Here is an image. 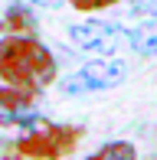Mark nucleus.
Masks as SVG:
<instances>
[{
  "label": "nucleus",
  "mask_w": 157,
  "mask_h": 160,
  "mask_svg": "<svg viewBox=\"0 0 157 160\" xmlns=\"http://www.w3.org/2000/svg\"><path fill=\"white\" fill-rule=\"evenodd\" d=\"M0 78L13 88H23L36 95L39 88L53 85L56 78V59L43 42L30 36H7L0 39Z\"/></svg>",
  "instance_id": "nucleus-1"
},
{
  "label": "nucleus",
  "mask_w": 157,
  "mask_h": 160,
  "mask_svg": "<svg viewBox=\"0 0 157 160\" xmlns=\"http://www.w3.org/2000/svg\"><path fill=\"white\" fill-rule=\"evenodd\" d=\"M124 78H128V62L115 59V56H102V59H92V62H85L82 69L69 72V75L59 82V92L69 95V98H75V95H95V92L118 88Z\"/></svg>",
  "instance_id": "nucleus-2"
},
{
  "label": "nucleus",
  "mask_w": 157,
  "mask_h": 160,
  "mask_svg": "<svg viewBox=\"0 0 157 160\" xmlns=\"http://www.w3.org/2000/svg\"><path fill=\"white\" fill-rule=\"evenodd\" d=\"M69 42L82 52L111 56L121 42H128V30L115 20H82L69 26Z\"/></svg>",
  "instance_id": "nucleus-3"
},
{
  "label": "nucleus",
  "mask_w": 157,
  "mask_h": 160,
  "mask_svg": "<svg viewBox=\"0 0 157 160\" xmlns=\"http://www.w3.org/2000/svg\"><path fill=\"white\" fill-rule=\"evenodd\" d=\"M0 124H39V114L33 111V92L0 85Z\"/></svg>",
  "instance_id": "nucleus-4"
},
{
  "label": "nucleus",
  "mask_w": 157,
  "mask_h": 160,
  "mask_svg": "<svg viewBox=\"0 0 157 160\" xmlns=\"http://www.w3.org/2000/svg\"><path fill=\"white\" fill-rule=\"evenodd\" d=\"M69 141H72V131L66 128H46L43 134H33L23 141V150L33 157H56L62 154V150L69 147Z\"/></svg>",
  "instance_id": "nucleus-5"
},
{
  "label": "nucleus",
  "mask_w": 157,
  "mask_h": 160,
  "mask_svg": "<svg viewBox=\"0 0 157 160\" xmlns=\"http://www.w3.org/2000/svg\"><path fill=\"white\" fill-rule=\"evenodd\" d=\"M128 42H131L141 56H157V17L151 23L138 26L134 33H128Z\"/></svg>",
  "instance_id": "nucleus-6"
},
{
  "label": "nucleus",
  "mask_w": 157,
  "mask_h": 160,
  "mask_svg": "<svg viewBox=\"0 0 157 160\" xmlns=\"http://www.w3.org/2000/svg\"><path fill=\"white\" fill-rule=\"evenodd\" d=\"M138 154H134V144H128V141H111V144H105V147H98L92 157H85V160H134Z\"/></svg>",
  "instance_id": "nucleus-7"
},
{
  "label": "nucleus",
  "mask_w": 157,
  "mask_h": 160,
  "mask_svg": "<svg viewBox=\"0 0 157 160\" xmlns=\"http://www.w3.org/2000/svg\"><path fill=\"white\" fill-rule=\"evenodd\" d=\"M33 26V13L26 10L23 3H13L10 10L3 13V30H10V33H23V30H30Z\"/></svg>",
  "instance_id": "nucleus-8"
},
{
  "label": "nucleus",
  "mask_w": 157,
  "mask_h": 160,
  "mask_svg": "<svg viewBox=\"0 0 157 160\" xmlns=\"http://www.w3.org/2000/svg\"><path fill=\"white\" fill-rule=\"evenodd\" d=\"M69 3L82 13H95V10H105V7H115L118 0H69Z\"/></svg>",
  "instance_id": "nucleus-9"
},
{
  "label": "nucleus",
  "mask_w": 157,
  "mask_h": 160,
  "mask_svg": "<svg viewBox=\"0 0 157 160\" xmlns=\"http://www.w3.org/2000/svg\"><path fill=\"white\" fill-rule=\"evenodd\" d=\"M134 10H138V13H144V17H157V0H141Z\"/></svg>",
  "instance_id": "nucleus-10"
},
{
  "label": "nucleus",
  "mask_w": 157,
  "mask_h": 160,
  "mask_svg": "<svg viewBox=\"0 0 157 160\" xmlns=\"http://www.w3.org/2000/svg\"><path fill=\"white\" fill-rule=\"evenodd\" d=\"M30 3H39V7H59L62 0H30Z\"/></svg>",
  "instance_id": "nucleus-11"
}]
</instances>
